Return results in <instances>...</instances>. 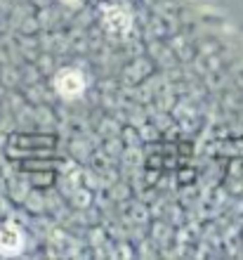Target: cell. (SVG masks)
<instances>
[{"label": "cell", "instance_id": "4", "mask_svg": "<svg viewBox=\"0 0 243 260\" xmlns=\"http://www.w3.org/2000/svg\"><path fill=\"white\" fill-rule=\"evenodd\" d=\"M66 3H74V0H66Z\"/></svg>", "mask_w": 243, "mask_h": 260}, {"label": "cell", "instance_id": "3", "mask_svg": "<svg viewBox=\"0 0 243 260\" xmlns=\"http://www.w3.org/2000/svg\"><path fill=\"white\" fill-rule=\"evenodd\" d=\"M21 246H24V237H21V230L12 222L0 227V251L3 253H19Z\"/></svg>", "mask_w": 243, "mask_h": 260}, {"label": "cell", "instance_id": "2", "mask_svg": "<svg viewBox=\"0 0 243 260\" xmlns=\"http://www.w3.org/2000/svg\"><path fill=\"white\" fill-rule=\"evenodd\" d=\"M104 24H107V28L111 31V34L123 36V34H128L130 31V24H132V21H130V14H128L125 7L114 5L104 12Z\"/></svg>", "mask_w": 243, "mask_h": 260}, {"label": "cell", "instance_id": "1", "mask_svg": "<svg viewBox=\"0 0 243 260\" xmlns=\"http://www.w3.org/2000/svg\"><path fill=\"white\" fill-rule=\"evenodd\" d=\"M54 88L61 97L66 100H74V97H81L83 90H85V78H83L81 71L76 69H61L59 74L54 76Z\"/></svg>", "mask_w": 243, "mask_h": 260}]
</instances>
